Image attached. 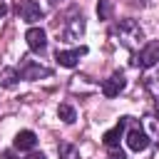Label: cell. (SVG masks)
Masks as SVG:
<instances>
[{
  "label": "cell",
  "instance_id": "8992f818",
  "mask_svg": "<svg viewBox=\"0 0 159 159\" xmlns=\"http://www.w3.org/2000/svg\"><path fill=\"white\" fill-rule=\"evenodd\" d=\"M17 72H20V77H22V80H40V77H50V70H47V67H42V65H37V62H32V60H25V62L17 67Z\"/></svg>",
  "mask_w": 159,
  "mask_h": 159
},
{
  "label": "cell",
  "instance_id": "6da1fadb",
  "mask_svg": "<svg viewBox=\"0 0 159 159\" xmlns=\"http://www.w3.org/2000/svg\"><path fill=\"white\" fill-rule=\"evenodd\" d=\"M157 62H159V40H152V42H147L144 50L137 55V65L144 67V70H149V67H154Z\"/></svg>",
  "mask_w": 159,
  "mask_h": 159
},
{
  "label": "cell",
  "instance_id": "7c38bea8",
  "mask_svg": "<svg viewBox=\"0 0 159 159\" xmlns=\"http://www.w3.org/2000/svg\"><path fill=\"white\" fill-rule=\"evenodd\" d=\"M97 15H99V20H109V15H112V0H99L97 2Z\"/></svg>",
  "mask_w": 159,
  "mask_h": 159
},
{
  "label": "cell",
  "instance_id": "e0dca14e",
  "mask_svg": "<svg viewBox=\"0 0 159 159\" xmlns=\"http://www.w3.org/2000/svg\"><path fill=\"white\" fill-rule=\"evenodd\" d=\"M5 12H7V5H2V2H0V20L5 17Z\"/></svg>",
  "mask_w": 159,
  "mask_h": 159
},
{
  "label": "cell",
  "instance_id": "7a4b0ae2",
  "mask_svg": "<svg viewBox=\"0 0 159 159\" xmlns=\"http://www.w3.org/2000/svg\"><path fill=\"white\" fill-rule=\"evenodd\" d=\"M17 15L25 20V22H37V20H42V7H40V2H35V0H20L17 2Z\"/></svg>",
  "mask_w": 159,
  "mask_h": 159
},
{
  "label": "cell",
  "instance_id": "9a60e30c",
  "mask_svg": "<svg viewBox=\"0 0 159 159\" xmlns=\"http://www.w3.org/2000/svg\"><path fill=\"white\" fill-rule=\"evenodd\" d=\"M25 159H47V157H45L42 152H30V154H27Z\"/></svg>",
  "mask_w": 159,
  "mask_h": 159
},
{
  "label": "cell",
  "instance_id": "30bf717a",
  "mask_svg": "<svg viewBox=\"0 0 159 159\" xmlns=\"http://www.w3.org/2000/svg\"><path fill=\"white\" fill-rule=\"evenodd\" d=\"M17 80H20V72L17 70H12V67H7V70H2V75H0V84L2 87H15L17 84Z\"/></svg>",
  "mask_w": 159,
  "mask_h": 159
},
{
  "label": "cell",
  "instance_id": "277c9868",
  "mask_svg": "<svg viewBox=\"0 0 159 159\" xmlns=\"http://www.w3.org/2000/svg\"><path fill=\"white\" fill-rule=\"evenodd\" d=\"M129 124V117H122L112 129H107L104 134H102V144L104 147H109V149H114V147H119V139L124 137V127Z\"/></svg>",
  "mask_w": 159,
  "mask_h": 159
},
{
  "label": "cell",
  "instance_id": "9c48e42d",
  "mask_svg": "<svg viewBox=\"0 0 159 159\" xmlns=\"http://www.w3.org/2000/svg\"><path fill=\"white\" fill-rule=\"evenodd\" d=\"M12 142H15V149H20V152H30V149H35V144H37V134L30 132V129H22V132L15 134Z\"/></svg>",
  "mask_w": 159,
  "mask_h": 159
},
{
  "label": "cell",
  "instance_id": "ba28073f",
  "mask_svg": "<svg viewBox=\"0 0 159 159\" xmlns=\"http://www.w3.org/2000/svg\"><path fill=\"white\" fill-rule=\"evenodd\" d=\"M87 52V47H77V50H57V55H55V60H57V65L60 67H75L77 65V60L82 57Z\"/></svg>",
  "mask_w": 159,
  "mask_h": 159
},
{
  "label": "cell",
  "instance_id": "8fae6325",
  "mask_svg": "<svg viewBox=\"0 0 159 159\" xmlns=\"http://www.w3.org/2000/svg\"><path fill=\"white\" fill-rule=\"evenodd\" d=\"M57 117H60L65 124H72V122L77 119V112H75V107H70V104H60V107H57Z\"/></svg>",
  "mask_w": 159,
  "mask_h": 159
},
{
  "label": "cell",
  "instance_id": "5b68a950",
  "mask_svg": "<svg viewBox=\"0 0 159 159\" xmlns=\"http://www.w3.org/2000/svg\"><path fill=\"white\" fill-rule=\"evenodd\" d=\"M127 147H129L132 152H144V149L149 147V134H147L142 127H132V129L127 132Z\"/></svg>",
  "mask_w": 159,
  "mask_h": 159
},
{
  "label": "cell",
  "instance_id": "52a82bcc",
  "mask_svg": "<svg viewBox=\"0 0 159 159\" xmlns=\"http://www.w3.org/2000/svg\"><path fill=\"white\" fill-rule=\"evenodd\" d=\"M124 87H127V80H124V75H122V72H114L109 80H104V84H102V94L112 99V97H117V94H119Z\"/></svg>",
  "mask_w": 159,
  "mask_h": 159
},
{
  "label": "cell",
  "instance_id": "4fadbf2b",
  "mask_svg": "<svg viewBox=\"0 0 159 159\" xmlns=\"http://www.w3.org/2000/svg\"><path fill=\"white\" fill-rule=\"evenodd\" d=\"M60 152L65 154V159H75V157H77V152H75L70 144H62V149H60Z\"/></svg>",
  "mask_w": 159,
  "mask_h": 159
},
{
  "label": "cell",
  "instance_id": "3957f363",
  "mask_svg": "<svg viewBox=\"0 0 159 159\" xmlns=\"http://www.w3.org/2000/svg\"><path fill=\"white\" fill-rule=\"evenodd\" d=\"M25 40H27V47L32 52H37V55H42L47 50V32L42 27H30L25 32Z\"/></svg>",
  "mask_w": 159,
  "mask_h": 159
},
{
  "label": "cell",
  "instance_id": "2e32d148",
  "mask_svg": "<svg viewBox=\"0 0 159 159\" xmlns=\"http://www.w3.org/2000/svg\"><path fill=\"white\" fill-rule=\"evenodd\" d=\"M0 159H17V157H15V152H10V149H7V152H2V154H0Z\"/></svg>",
  "mask_w": 159,
  "mask_h": 159
},
{
  "label": "cell",
  "instance_id": "5bb4252c",
  "mask_svg": "<svg viewBox=\"0 0 159 159\" xmlns=\"http://www.w3.org/2000/svg\"><path fill=\"white\" fill-rule=\"evenodd\" d=\"M109 159H127V154H124V149H119V147H114V149L109 152Z\"/></svg>",
  "mask_w": 159,
  "mask_h": 159
}]
</instances>
